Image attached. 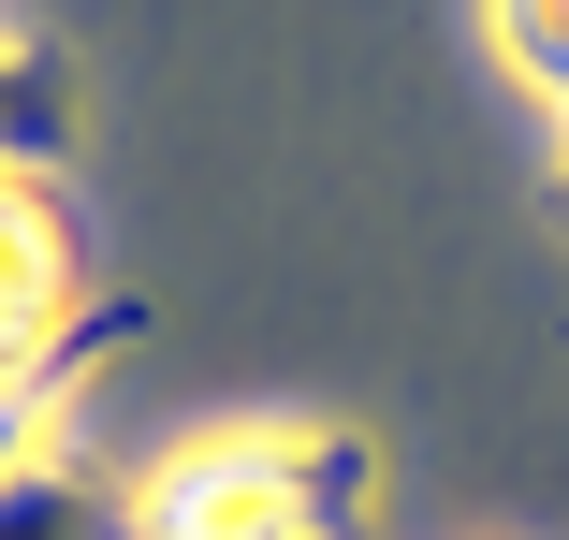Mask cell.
Listing matches in <instances>:
<instances>
[{"instance_id":"obj_6","label":"cell","mask_w":569,"mask_h":540,"mask_svg":"<svg viewBox=\"0 0 569 540\" xmlns=\"http://www.w3.org/2000/svg\"><path fill=\"white\" fill-rule=\"evenodd\" d=\"M44 409H59V380H0V468H30V439H44Z\"/></svg>"},{"instance_id":"obj_5","label":"cell","mask_w":569,"mask_h":540,"mask_svg":"<svg viewBox=\"0 0 569 540\" xmlns=\"http://www.w3.org/2000/svg\"><path fill=\"white\" fill-rule=\"evenodd\" d=\"M482 44L526 102H555V132H569V0H482Z\"/></svg>"},{"instance_id":"obj_3","label":"cell","mask_w":569,"mask_h":540,"mask_svg":"<svg viewBox=\"0 0 569 540\" xmlns=\"http://www.w3.org/2000/svg\"><path fill=\"white\" fill-rule=\"evenodd\" d=\"M59 161H73V73L30 30H0V176H59Z\"/></svg>"},{"instance_id":"obj_1","label":"cell","mask_w":569,"mask_h":540,"mask_svg":"<svg viewBox=\"0 0 569 540\" xmlns=\"http://www.w3.org/2000/svg\"><path fill=\"white\" fill-rule=\"evenodd\" d=\"M380 453L351 423H219L132 482V540H351Z\"/></svg>"},{"instance_id":"obj_7","label":"cell","mask_w":569,"mask_h":540,"mask_svg":"<svg viewBox=\"0 0 569 540\" xmlns=\"http://www.w3.org/2000/svg\"><path fill=\"white\" fill-rule=\"evenodd\" d=\"M555 204H569V132H555Z\"/></svg>"},{"instance_id":"obj_4","label":"cell","mask_w":569,"mask_h":540,"mask_svg":"<svg viewBox=\"0 0 569 540\" xmlns=\"http://www.w3.org/2000/svg\"><path fill=\"white\" fill-rule=\"evenodd\" d=\"M0 540H132V497H102L73 468H0Z\"/></svg>"},{"instance_id":"obj_2","label":"cell","mask_w":569,"mask_h":540,"mask_svg":"<svg viewBox=\"0 0 569 540\" xmlns=\"http://www.w3.org/2000/svg\"><path fill=\"white\" fill-rule=\"evenodd\" d=\"M132 307H88V220L59 176H0V380H73L88 351H118Z\"/></svg>"}]
</instances>
